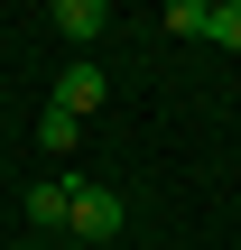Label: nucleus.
Returning a JSON list of instances; mask_svg holds the SVG:
<instances>
[{
  "label": "nucleus",
  "mask_w": 241,
  "mask_h": 250,
  "mask_svg": "<svg viewBox=\"0 0 241 250\" xmlns=\"http://www.w3.org/2000/svg\"><path fill=\"white\" fill-rule=\"evenodd\" d=\"M204 37H223V46H241V0H214V28Z\"/></svg>",
  "instance_id": "obj_7"
},
{
  "label": "nucleus",
  "mask_w": 241,
  "mask_h": 250,
  "mask_svg": "<svg viewBox=\"0 0 241 250\" xmlns=\"http://www.w3.org/2000/svg\"><path fill=\"white\" fill-rule=\"evenodd\" d=\"M46 28H56L65 46H93V37L111 28V0H56V9H46Z\"/></svg>",
  "instance_id": "obj_3"
},
{
  "label": "nucleus",
  "mask_w": 241,
  "mask_h": 250,
  "mask_svg": "<svg viewBox=\"0 0 241 250\" xmlns=\"http://www.w3.org/2000/svg\"><path fill=\"white\" fill-rule=\"evenodd\" d=\"M74 139H84V121H65V111L37 121V148H46V158H74Z\"/></svg>",
  "instance_id": "obj_5"
},
{
  "label": "nucleus",
  "mask_w": 241,
  "mask_h": 250,
  "mask_svg": "<svg viewBox=\"0 0 241 250\" xmlns=\"http://www.w3.org/2000/svg\"><path fill=\"white\" fill-rule=\"evenodd\" d=\"M74 213V176H37L28 186V223H65Z\"/></svg>",
  "instance_id": "obj_4"
},
{
  "label": "nucleus",
  "mask_w": 241,
  "mask_h": 250,
  "mask_svg": "<svg viewBox=\"0 0 241 250\" xmlns=\"http://www.w3.org/2000/svg\"><path fill=\"white\" fill-rule=\"evenodd\" d=\"M0 37H9V28H0Z\"/></svg>",
  "instance_id": "obj_8"
},
{
  "label": "nucleus",
  "mask_w": 241,
  "mask_h": 250,
  "mask_svg": "<svg viewBox=\"0 0 241 250\" xmlns=\"http://www.w3.org/2000/svg\"><path fill=\"white\" fill-rule=\"evenodd\" d=\"M46 111H65V121H84V111H102V65L93 56H74L65 74H56V102Z\"/></svg>",
  "instance_id": "obj_2"
},
{
  "label": "nucleus",
  "mask_w": 241,
  "mask_h": 250,
  "mask_svg": "<svg viewBox=\"0 0 241 250\" xmlns=\"http://www.w3.org/2000/svg\"><path fill=\"white\" fill-rule=\"evenodd\" d=\"M130 213H121V195L111 186H74V213H65V232H84V241H111Z\"/></svg>",
  "instance_id": "obj_1"
},
{
  "label": "nucleus",
  "mask_w": 241,
  "mask_h": 250,
  "mask_svg": "<svg viewBox=\"0 0 241 250\" xmlns=\"http://www.w3.org/2000/svg\"><path fill=\"white\" fill-rule=\"evenodd\" d=\"M167 28H176V37H204V28H214V0H167Z\"/></svg>",
  "instance_id": "obj_6"
}]
</instances>
